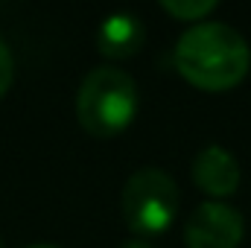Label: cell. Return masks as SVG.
Returning <instances> with one entry per match:
<instances>
[{"mask_svg":"<svg viewBox=\"0 0 251 248\" xmlns=\"http://www.w3.org/2000/svg\"><path fill=\"white\" fill-rule=\"evenodd\" d=\"M143 41H146V29L140 15L134 12H114L97 29V50L102 59H111V62L134 59L143 50Z\"/></svg>","mask_w":251,"mask_h":248,"instance_id":"cell-6","label":"cell"},{"mask_svg":"<svg viewBox=\"0 0 251 248\" xmlns=\"http://www.w3.org/2000/svg\"><path fill=\"white\" fill-rule=\"evenodd\" d=\"M12 82H15V56H12L6 38L0 35V99L9 94Z\"/></svg>","mask_w":251,"mask_h":248,"instance_id":"cell-8","label":"cell"},{"mask_svg":"<svg viewBox=\"0 0 251 248\" xmlns=\"http://www.w3.org/2000/svg\"><path fill=\"white\" fill-rule=\"evenodd\" d=\"M190 178L204 196L219 201V198H228V196L237 193V187H240V164L225 146L210 143L193 158Z\"/></svg>","mask_w":251,"mask_h":248,"instance_id":"cell-5","label":"cell"},{"mask_svg":"<svg viewBox=\"0 0 251 248\" xmlns=\"http://www.w3.org/2000/svg\"><path fill=\"white\" fill-rule=\"evenodd\" d=\"M173 59L178 76L193 88L222 94L246 79L251 70V47L231 24L201 21L178 35Z\"/></svg>","mask_w":251,"mask_h":248,"instance_id":"cell-1","label":"cell"},{"mask_svg":"<svg viewBox=\"0 0 251 248\" xmlns=\"http://www.w3.org/2000/svg\"><path fill=\"white\" fill-rule=\"evenodd\" d=\"M120 210L137 240H152L167 234L181 210V190L167 170L143 167L128 175L120 196Z\"/></svg>","mask_w":251,"mask_h":248,"instance_id":"cell-3","label":"cell"},{"mask_svg":"<svg viewBox=\"0 0 251 248\" xmlns=\"http://www.w3.org/2000/svg\"><path fill=\"white\" fill-rule=\"evenodd\" d=\"M140 105L137 82L111 64L94 67L76 94V117L91 137H114L134 120Z\"/></svg>","mask_w":251,"mask_h":248,"instance_id":"cell-2","label":"cell"},{"mask_svg":"<svg viewBox=\"0 0 251 248\" xmlns=\"http://www.w3.org/2000/svg\"><path fill=\"white\" fill-rule=\"evenodd\" d=\"M26 248H59V246H50V243H38V246H26Z\"/></svg>","mask_w":251,"mask_h":248,"instance_id":"cell-10","label":"cell"},{"mask_svg":"<svg viewBox=\"0 0 251 248\" xmlns=\"http://www.w3.org/2000/svg\"><path fill=\"white\" fill-rule=\"evenodd\" d=\"M161 9H164L167 15H173L176 21L201 24V21L216 9V0H161Z\"/></svg>","mask_w":251,"mask_h":248,"instance_id":"cell-7","label":"cell"},{"mask_svg":"<svg viewBox=\"0 0 251 248\" xmlns=\"http://www.w3.org/2000/svg\"><path fill=\"white\" fill-rule=\"evenodd\" d=\"M246 234V219L237 207L225 201H201L190 210L184 222L187 248H240Z\"/></svg>","mask_w":251,"mask_h":248,"instance_id":"cell-4","label":"cell"},{"mask_svg":"<svg viewBox=\"0 0 251 248\" xmlns=\"http://www.w3.org/2000/svg\"><path fill=\"white\" fill-rule=\"evenodd\" d=\"M0 248H3V240H0Z\"/></svg>","mask_w":251,"mask_h":248,"instance_id":"cell-11","label":"cell"},{"mask_svg":"<svg viewBox=\"0 0 251 248\" xmlns=\"http://www.w3.org/2000/svg\"><path fill=\"white\" fill-rule=\"evenodd\" d=\"M123 248H152V246H149L146 240H137V237H134V240H128V243H126Z\"/></svg>","mask_w":251,"mask_h":248,"instance_id":"cell-9","label":"cell"}]
</instances>
